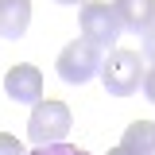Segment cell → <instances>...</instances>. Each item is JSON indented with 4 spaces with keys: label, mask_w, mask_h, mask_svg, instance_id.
Wrapping results in <instances>:
<instances>
[{
    "label": "cell",
    "mask_w": 155,
    "mask_h": 155,
    "mask_svg": "<svg viewBox=\"0 0 155 155\" xmlns=\"http://www.w3.org/2000/svg\"><path fill=\"white\" fill-rule=\"evenodd\" d=\"M27 155H89L85 147H74V143H47V147H35Z\"/></svg>",
    "instance_id": "obj_9"
},
{
    "label": "cell",
    "mask_w": 155,
    "mask_h": 155,
    "mask_svg": "<svg viewBox=\"0 0 155 155\" xmlns=\"http://www.w3.org/2000/svg\"><path fill=\"white\" fill-rule=\"evenodd\" d=\"M4 93L16 105H39L43 101V74H39V66H27V62L12 66L4 74Z\"/></svg>",
    "instance_id": "obj_5"
},
{
    "label": "cell",
    "mask_w": 155,
    "mask_h": 155,
    "mask_svg": "<svg viewBox=\"0 0 155 155\" xmlns=\"http://www.w3.org/2000/svg\"><path fill=\"white\" fill-rule=\"evenodd\" d=\"M101 66H105V51H101L97 43H89L85 35L74 39V43H66V47L58 51V62H54L58 78L70 81V85H85L89 78L101 74Z\"/></svg>",
    "instance_id": "obj_1"
},
{
    "label": "cell",
    "mask_w": 155,
    "mask_h": 155,
    "mask_svg": "<svg viewBox=\"0 0 155 155\" xmlns=\"http://www.w3.org/2000/svg\"><path fill=\"white\" fill-rule=\"evenodd\" d=\"M31 23V0H0V35L19 39Z\"/></svg>",
    "instance_id": "obj_7"
},
{
    "label": "cell",
    "mask_w": 155,
    "mask_h": 155,
    "mask_svg": "<svg viewBox=\"0 0 155 155\" xmlns=\"http://www.w3.org/2000/svg\"><path fill=\"white\" fill-rule=\"evenodd\" d=\"M109 155H128V151H124V147H120V143H116V147H113V151H109Z\"/></svg>",
    "instance_id": "obj_13"
},
{
    "label": "cell",
    "mask_w": 155,
    "mask_h": 155,
    "mask_svg": "<svg viewBox=\"0 0 155 155\" xmlns=\"http://www.w3.org/2000/svg\"><path fill=\"white\" fill-rule=\"evenodd\" d=\"M140 89H143V97L155 105V62L147 66V74H143V85H140Z\"/></svg>",
    "instance_id": "obj_11"
},
{
    "label": "cell",
    "mask_w": 155,
    "mask_h": 155,
    "mask_svg": "<svg viewBox=\"0 0 155 155\" xmlns=\"http://www.w3.org/2000/svg\"><path fill=\"white\" fill-rule=\"evenodd\" d=\"M140 47H143V54H147V58L155 62V23L147 27V31H143V39H140Z\"/></svg>",
    "instance_id": "obj_12"
},
{
    "label": "cell",
    "mask_w": 155,
    "mask_h": 155,
    "mask_svg": "<svg viewBox=\"0 0 155 155\" xmlns=\"http://www.w3.org/2000/svg\"><path fill=\"white\" fill-rule=\"evenodd\" d=\"M120 147L128 155H155V120H132L120 136Z\"/></svg>",
    "instance_id": "obj_8"
},
{
    "label": "cell",
    "mask_w": 155,
    "mask_h": 155,
    "mask_svg": "<svg viewBox=\"0 0 155 155\" xmlns=\"http://www.w3.org/2000/svg\"><path fill=\"white\" fill-rule=\"evenodd\" d=\"M81 31L89 43H97L101 51H113L116 39H120V19H116L113 4H101V0H89V4H81Z\"/></svg>",
    "instance_id": "obj_4"
},
{
    "label": "cell",
    "mask_w": 155,
    "mask_h": 155,
    "mask_svg": "<svg viewBox=\"0 0 155 155\" xmlns=\"http://www.w3.org/2000/svg\"><path fill=\"white\" fill-rule=\"evenodd\" d=\"M0 155H27V151H23V143H19L16 136L0 132Z\"/></svg>",
    "instance_id": "obj_10"
},
{
    "label": "cell",
    "mask_w": 155,
    "mask_h": 155,
    "mask_svg": "<svg viewBox=\"0 0 155 155\" xmlns=\"http://www.w3.org/2000/svg\"><path fill=\"white\" fill-rule=\"evenodd\" d=\"M143 74H147V66L140 62L136 51H109L105 66H101V81H105V89L113 97L136 93V89L143 85Z\"/></svg>",
    "instance_id": "obj_3"
},
{
    "label": "cell",
    "mask_w": 155,
    "mask_h": 155,
    "mask_svg": "<svg viewBox=\"0 0 155 155\" xmlns=\"http://www.w3.org/2000/svg\"><path fill=\"white\" fill-rule=\"evenodd\" d=\"M113 12H116V19H120L124 31L143 35L155 23V0H113Z\"/></svg>",
    "instance_id": "obj_6"
},
{
    "label": "cell",
    "mask_w": 155,
    "mask_h": 155,
    "mask_svg": "<svg viewBox=\"0 0 155 155\" xmlns=\"http://www.w3.org/2000/svg\"><path fill=\"white\" fill-rule=\"evenodd\" d=\"M58 4H81V0H58Z\"/></svg>",
    "instance_id": "obj_14"
},
{
    "label": "cell",
    "mask_w": 155,
    "mask_h": 155,
    "mask_svg": "<svg viewBox=\"0 0 155 155\" xmlns=\"http://www.w3.org/2000/svg\"><path fill=\"white\" fill-rule=\"evenodd\" d=\"M74 116L62 101H39L31 109V120H27V136L35 147H47V143H66V132H70Z\"/></svg>",
    "instance_id": "obj_2"
}]
</instances>
